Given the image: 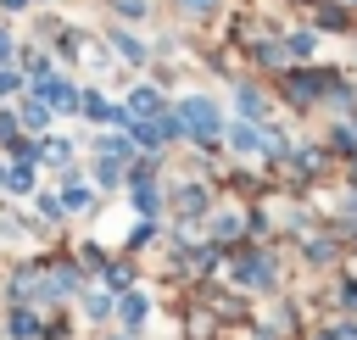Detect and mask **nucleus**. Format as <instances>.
<instances>
[{
    "mask_svg": "<svg viewBox=\"0 0 357 340\" xmlns=\"http://www.w3.org/2000/svg\"><path fill=\"white\" fill-rule=\"evenodd\" d=\"M173 111H178V128H184L190 139H212V134L223 128V123H218V106H212V100H201V95H190V100H178Z\"/></svg>",
    "mask_w": 357,
    "mask_h": 340,
    "instance_id": "f257e3e1",
    "label": "nucleus"
},
{
    "mask_svg": "<svg viewBox=\"0 0 357 340\" xmlns=\"http://www.w3.org/2000/svg\"><path fill=\"white\" fill-rule=\"evenodd\" d=\"M84 111H89V117H112V106H106L100 95H84Z\"/></svg>",
    "mask_w": 357,
    "mask_h": 340,
    "instance_id": "dca6fc26",
    "label": "nucleus"
},
{
    "mask_svg": "<svg viewBox=\"0 0 357 340\" xmlns=\"http://www.w3.org/2000/svg\"><path fill=\"white\" fill-rule=\"evenodd\" d=\"M11 56H17V45H11V33H6V28H0V67H6V61H11Z\"/></svg>",
    "mask_w": 357,
    "mask_h": 340,
    "instance_id": "f3484780",
    "label": "nucleus"
},
{
    "mask_svg": "<svg viewBox=\"0 0 357 340\" xmlns=\"http://www.w3.org/2000/svg\"><path fill=\"white\" fill-rule=\"evenodd\" d=\"M112 39H117V56H123V61H145V45H139L134 33H112Z\"/></svg>",
    "mask_w": 357,
    "mask_h": 340,
    "instance_id": "6e6552de",
    "label": "nucleus"
},
{
    "mask_svg": "<svg viewBox=\"0 0 357 340\" xmlns=\"http://www.w3.org/2000/svg\"><path fill=\"white\" fill-rule=\"evenodd\" d=\"M117 312H123V323L134 329V323L145 318V295H123V301H117Z\"/></svg>",
    "mask_w": 357,
    "mask_h": 340,
    "instance_id": "1a4fd4ad",
    "label": "nucleus"
},
{
    "mask_svg": "<svg viewBox=\"0 0 357 340\" xmlns=\"http://www.w3.org/2000/svg\"><path fill=\"white\" fill-rule=\"evenodd\" d=\"M212 234H218V240H229V234H240V217H234V212H223V217L212 223Z\"/></svg>",
    "mask_w": 357,
    "mask_h": 340,
    "instance_id": "4468645a",
    "label": "nucleus"
},
{
    "mask_svg": "<svg viewBox=\"0 0 357 340\" xmlns=\"http://www.w3.org/2000/svg\"><path fill=\"white\" fill-rule=\"evenodd\" d=\"M0 6H6V11H17V6H28V0H0Z\"/></svg>",
    "mask_w": 357,
    "mask_h": 340,
    "instance_id": "412c9836",
    "label": "nucleus"
},
{
    "mask_svg": "<svg viewBox=\"0 0 357 340\" xmlns=\"http://www.w3.org/2000/svg\"><path fill=\"white\" fill-rule=\"evenodd\" d=\"M312 45H318L312 33H290V39H284V50H290V56H312Z\"/></svg>",
    "mask_w": 357,
    "mask_h": 340,
    "instance_id": "f8f14e48",
    "label": "nucleus"
},
{
    "mask_svg": "<svg viewBox=\"0 0 357 340\" xmlns=\"http://www.w3.org/2000/svg\"><path fill=\"white\" fill-rule=\"evenodd\" d=\"M39 95H45V106H61V111L84 106V100H78V89H73L67 78H39Z\"/></svg>",
    "mask_w": 357,
    "mask_h": 340,
    "instance_id": "7ed1b4c3",
    "label": "nucleus"
},
{
    "mask_svg": "<svg viewBox=\"0 0 357 340\" xmlns=\"http://www.w3.org/2000/svg\"><path fill=\"white\" fill-rule=\"evenodd\" d=\"M178 6H184L190 17H212V11H218V0H178Z\"/></svg>",
    "mask_w": 357,
    "mask_h": 340,
    "instance_id": "2eb2a0df",
    "label": "nucleus"
},
{
    "mask_svg": "<svg viewBox=\"0 0 357 340\" xmlns=\"http://www.w3.org/2000/svg\"><path fill=\"white\" fill-rule=\"evenodd\" d=\"M6 184H11V190H22V195H28V190H33V167H28V162H17V167H11V173H6Z\"/></svg>",
    "mask_w": 357,
    "mask_h": 340,
    "instance_id": "9d476101",
    "label": "nucleus"
},
{
    "mask_svg": "<svg viewBox=\"0 0 357 340\" xmlns=\"http://www.w3.org/2000/svg\"><path fill=\"white\" fill-rule=\"evenodd\" d=\"M234 279H240V284H257V290H268L279 273H273V262H268V256H257V251H251V256H240V262H234Z\"/></svg>",
    "mask_w": 357,
    "mask_h": 340,
    "instance_id": "f03ea898",
    "label": "nucleus"
},
{
    "mask_svg": "<svg viewBox=\"0 0 357 340\" xmlns=\"http://www.w3.org/2000/svg\"><path fill=\"white\" fill-rule=\"evenodd\" d=\"M17 123H28V128H33V134H39V128H45V123H50V106H45V95H28V100H22V106H17Z\"/></svg>",
    "mask_w": 357,
    "mask_h": 340,
    "instance_id": "20e7f679",
    "label": "nucleus"
},
{
    "mask_svg": "<svg viewBox=\"0 0 357 340\" xmlns=\"http://www.w3.org/2000/svg\"><path fill=\"white\" fill-rule=\"evenodd\" d=\"M117 6H123L128 17H139V11H145V0H117Z\"/></svg>",
    "mask_w": 357,
    "mask_h": 340,
    "instance_id": "6ab92c4d",
    "label": "nucleus"
},
{
    "mask_svg": "<svg viewBox=\"0 0 357 340\" xmlns=\"http://www.w3.org/2000/svg\"><path fill=\"white\" fill-rule=\"evenodd\" d=\"M234 100H240V111L262 117V95H257V89H245V84H240V89H234Z\"/></svg>",
    "mask_w": 357,
    "mask_h": 340,
    "instance_id": "9b49d317",
    "label": "nucleus"
},
{
    "mask_svg": "<svg viewBox=\"0 0 357 340\" xmlns=\"http://www.w3.org/2000/svg\"><path fill=\"white\" fill-rule=\"evenodd\" d=\"M229 139H234V150H240V156H245V150H262V145H268V134H262L257 123H240V128H234Z\"/></svg>",
    "mask_w": 357,
    "mask_h": 340,
    "instance_id": "39448f33",
    "label": "nucleus"
},
{
    "mask_svg": "<svg viewBox=\"0 0 357 340\" xmlns=\"http://www.w3.org/2000/svg\"><path fill=\"white\" fill-rule=\"evenodd\" d=\"M346 307H351V312H357V284H346Z\"/></svg>",
    "mask_w": 357,
    "mask_h": 340,
    "instance_id": "aec40b11",
    "label": "nucleus"
},
{
    "mask_svg": "<svg viewBox=\"0 0 357 340\" xmlns=\"http://www.w3.org/2000/svg\"><path fill=\"white\" fill-rule=\"evenodd\" d=\"M178 212H184V217H195V212H206V190H201V184H190V190H178Z\"/></svg>",
    "mask_w": 357,
    "mask_h": 340,
    "instance_id": "423d86ee",
    "label": "nucleus"
},
{
    "mask_svg": "<svg viewBox=\"0 0 357 340\" xmlns=\"http://www.w3.org/2000/svg\"><path fill=\"white\" fill-rule=\"evenodd\" d=\"M22 84H17V72H0V95H17Z\"/></svg>",
    "mask_w": 357,
    "mask_h": 340,
    "instance_id": "a211bd4d",
    "label": "nucleus"
},
{
    "mask_svg": "<svg viewBox=\"0 0 357 340\" xmlns=\"http://www.w3.org/2000/svg\"><path fill=\"white\" fill-rule=\"evenodd\" d=\"M61 206H73V212H84V206H89V190H78V184H67V190H61Z\"/></svg>",
    "mask_w": 357,
    "mask_h": 340,
    "instance_id": "ddd939ff",
    "label": "nucleus"
},
{
    "mask_svg": "<svg viewBox=\"0 0 357 340\" xmlns=\"http://www.w3.org/2000/svg\"><path fill=\"white\" fill-rule=\"evenodd\" d=\"M11 334H17V340H33V334H39V318H33L28 307H17V312H11Z\"/></svg>",
    "mask_w": 357,
    "mask_h": 340,
    "instance_id": "0eeeda50",
    "label": "nucleus"
}]
</instances>
